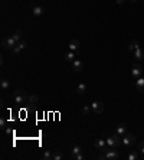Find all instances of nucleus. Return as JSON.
I'll return each instance as SVG.
<instances>
[{
    "instance_id": "dca6fc26",
    "label": "nucleus",
    "mask_w": 144,
    "mask_h": 160,
    "mask_svg": "<svg viewBox=\"0 0 144 160\" xmlns=\"http://www.w3.org/2000/svg\"><path fill=\"white\" fill-rule=\"evenodd\" d=\"M77 93H78L79 95L85 94L86 93V84H84V82H79L78 85H77Z\"/></svg>"
},
{
    "instance_id": "a878e982",
    "label": "nucleus",
    "mask_w": 144,
    "mask_h": 160,
    "mask_svg": "<svg viewBox=\"0 0 144 160\" xmlns=\"http://www.w3.org/2000/svg\"><path fill=\"white\" fill-rule=\"evenodd\" d=\"M81 152H82V149L79 146H74L71 150V154H78V153H81Z\"/></svg>"
},
{
    "instance_id": "f03ea898",
    "label": "nucleus",
    "mask_w": 144,
    "mask_h": 160,
    "mask_svg": "<svg viewBox=\"0 0 144 160\" xmlns=\"http://www.w3.org/2000/svg\"><path fill=\"white\" fill-rule=\"evenodd\" d=\"M13 98H14V101H16V104L22 105V104H26L27 102L29 95H27V93L25 91V89H16V91H14Z\"/></svg>"
},
{
    "instance_id": "9d476101",
    "label": "nucleus",
    "mask_w": 144,
    "mask_h": 160,
    "mask_svg": "<svg viewBox=\"0 0 144 160\" xmlns=\"http://www.w3.org/2000/svg\"><path fill=\"white\" fill-rule=\"evenodd\" d=\"M32 14L33 16H36V17H40V16H43L45 14V7L43 6H33L32 7Z\"/></svg>"
},
{
    "instance_id": "423d86ee",
    "label": "nucleus",
    "mask_w": 144,
    "mask_h": 160,
    "mask_svg": "<svg viewBox=\"0 0 144 160\" xmlns=\"http://www.w3.org/2000/svg\"><path fill=\"white\" fill-rule=\"evenodd\" d=\"M131 75H133L134 80L140 78V77L143 75V67H141L140 64H134V65L131 67Z\"/></svg>"
},
{
    "instance_id": "6ab92c4d",
    "label": "nucleus",
    "mask_w": 144,
    "mask_h": 160,
    "mask_svg": "<svg viewBox=\"0 0 144 160\" xmlns=\"http://www.w3.org/2000/svg\"><path fill=\"white\" fill-rule=\"evenodd\" d=\"M127 159L128 160H137L138 159V152H136V150H130V153L127 154Z\"/></svg>"
},
{
    "instance_id": "c85d7f7f",
    "label": "nucleus",
    "mask_w": 144,
    "mask_h": 160,
    "mask_svg": "<svg viewBox=\"0 0 144 160\" xmlns=\"http://www.w3.org/2000/svg\"><path fill=\"white\" fill-rule=\"evenodd\" d=\"M138 91H140L141 94H144V84H143V85H141L140 88H138Z\"/></svg>"
},
{
    "instance_id": "a211bd4d",
    "label": "nucleus",
    "mask_w": 144,
    "mask_h": 160,
    "mask_svg": "<svg viewBox=\"0 0 144 160\" xmlns=\"http://www.w3.org/2000/svg\"><path fill=\"white\" fill-rule=\"evenodd\" d=\"M140 48V45H138V40H131V43L128 45V51L130 52H134L136 49H138Z\"/></svg>"
},
{
    "instance_id": "7c9ffc66",
    "label": "nucleus",
    "mask_w": 144,
    "mask_h": 160,
    "mask_svg": "<svg viewBox=\"0 0 144 160\" xmlns=\"http://www.w3.org/2000/svg\"><path fill=\"white\" fill-rule=\"evenodd\" d=\"M131 2H133V3H136V2H137V0H131Z\"/></svg>"
},
{
    "instance_id": "f3484780",
    "label": "nucleus",
    "mask_w": 144,
    "mask_h": 160,
    "mask_svg": "<svg viewBox=\"0 0 144 160\" xmlns=\"http://www.w3.org/2000/svg\"><path fill=\"white\" fill-rule=\"evenodd\" d=\"M12 36H13L14 40L19 43L20 40H22V38H23V33H22V30H19V29H17V30H14V32H13V35H12Z\"/></svg>"
},
{
    "instance_id": "6e6552de",
    "label": "nucleus",
    "mask_w": 144,
    "mask_h": 160,
    "mask_svg": "<svg viewBox=\"0 0 144 160\" xmlns=\"http://www.w3.org/2000/svg\"><path fill=\"white\" fill-rule=\"evenodd\" d=\"M26 42H25V40H20L19 43H17V45H16V46L13 48V49H12V55H13V56H16V55H19L20 52H22V51H25V49H26Z\"/></svg>"
},
{
    "instance_id": "bb28decb",
    "label": "nucleus",
    "mask_w": 144,
    "mask_h": 160,
    "mask_svg": "<svg viewBox=\"0 0 144 160\" xmlns=\"http://www.w3.org/2000/svg\"><path fill=\"white\" fill-rule=\"evenodd\" d=\"M137 150H138V152H140L141 154H144V141H140V143H138Z\"/></svg>"
},
{
    "instance_id": "2eb2a0df",
    "label": "nucleus",
    "mask_w": 144,
    "mask_h": 160,
    "mask_svg": "<svg viewBox=\"0 0 144 160\" xmlns=\"http://www.w3.org/2000/svg\"><path fill=\"white\" fill-rule=\"evenodd\" d=\"M133 53H134V58H136L137 61H143L144 59V51L141 49V48L136 49V51H134Z\"/></svg>"
},
{
    "instance_id": "aec40b11",
    "label": "nucleus",
    "mask_w": 144,
    "mask_h": 160,
    "mask_svg": "<svg viewBox=\"0 0 144 160\" xmlns=\"http://www.w3.org/2000/svg\"><path fill=\"white\" fill-rule=\"evenodd\" d=\"M0 87H2V89L3 91H6V89H9V87H10V82H9V80H3L0 81Z\"/></svg>"
},
{
    "instance_id": "20e7f679",
    "label": "nucleus",
    "mask_w": 144,
    "mask_h": 160,
    "mask_svg": "<svg viewBox=\"0 0 144 160\" xmlns=\"http://www.w3.org/2000/svg\"><path fill=\"white\" fill-rule=\"evenodd\" d=\"M134 143H136V136L133 133H127L124 137H123V144H124V147H127V149H131Z\"/></svg>"
},
{
    "instance_id": "5701e85b",
    "label": "nucleus",
    "mask_w": 144,
    "mask_h": 160,
    "mask_svg": "<svg viewBox=\"0 0 144 160\" xmlns=\"http://www.w3.org/2000/svg\"><path fill=\"white\" fill-rule=\"evenodd\" d=\"M38 95H35V94H32V95H29V98H27V102L29 104H35V102H38Z\"/></svg>"
},
{
    "instance_id": "c756f323",
    "label": "nucleus",
    "mask_w": 144,
    "mask_h": 160,
    "mask_svg": "<svg viewBox=\"0 0 144 160\" xmlns=\"http://www.w3.org/2000/svg\"><path fill=\"white\" fill-rule=\"evenodd\" d=\"M115 2H117L118 5H123V3H124V0H115Z\"/></svg>"
},
{
    "instance_id": "9b49d317",
    "label": "nucleus",
    "mask_w": 144,
    "mask_h": 160,
    "mask_svg": "<svg viewBox=\"0 0 144 160\" xmlns=\"http://www.w3.org/2000/svg\"><path fill=\"white\" fill-rule=\"evenodd\" d=\"M72 69L75 71V72H81V71H84V64H82V61L79 59H75L72 62Z\"/></svg>"
},
{
    "instance_id": "39448f33",
    "label": "nucleus",
    "mask_w": 144,
    "mask_h": 160,
    "mask_svg": "<svg viewBox=\"0 0 144 160\" xmlns=\"http://www.w3.org/2000/svg\"><path fill=\"white\" fill-rule=\"evenodd\" d=\"M104 153V152H102ZM121 157L120 153L117 152V149H108L107 152H105V160H118Z\"/></svg>"
},
{
    "instance_id": "4468645a",
    "label": "nucleus",
    "mask_w": 144,
    "mask_h": 160,
    "mask_svg": "<svg viewBox=\"0 0 144 160\" xmlns=\"http://www.w3.org/2000/svg\"><path fill=\"white\" fill-rule=\"evenodd\" d=\"M77 56H78V52H74V51H68L65 53V59L68 62H74V61L77 59Z\"/></svg>"
},
{
    "instance_id": "f257e3e1",
    "label": "nucleus",
    "mask_w": 144,
    "mask_h": 160,
    "mask_svg": "<svg viewBox=\"0 0 144 160\" xmlns=\"http://www.w3.org/2000/svg\"><path fill=\"white\" fill-rule=\"evenodd\" d=\"M105 141H107V146L110 147V149H118L120 144L123 143V137H121L120 134L114 133L112 136H108V137L105 139Z\"/></svg>"
},
{
    "instance_id": "412c9836",
    "label": "nucleus",
    "mask_w": 144,
    "mask_h": 160,
    "mask_svg": "<svg viewBox=\"0 0 144 160\" xmlns=\"http://www.w3.org/2000/svg\"><path fill=\"white\" fill-rule=\"evenodd\" d=\"M52 157H53V152H51V150H46L45 153L42 154L43 160H52Z\"/></svg>"
},
{
    "instance_id": "b1692460",
    "label": "nucleus",
    "mask_w": 144,
    "mask_h": 160,
    "mask_svg": "<svg viewBox=\"0 0 144 160\" xmlns=\"http://www.w3.org/2000/svg\"><path fill=\"white\" fill-rule=\"evenodd\" d=\"M71 159L72 160H84V154L82 153H78V154H71Z\"/></svg>"
},
{
    "instance_id": "0eeeda50",
    "label": "nucleus",
    "mask_w": 144,
    "mask_h": 160,
    "mask_svg": "<svg viewBox=\"0 0 144 160\" xmlns=\"http://www.w3.org/2000/svg\"><path fill=\"white\" fill-rule=\"evenodd\" d=\"M94 147L97 149V150H101V152H107L110 147L107 146V141H105V139H98V140H95V143H94Z\"/></svg>"
},
{
    "instance_id": "f8f14e48",
    "label": "nucleus",
    "mask_w": 144,
    "mask_h": 160,
    "mask_svg": "<svg viewBox=\"0 0 144 160\" xmlns=\"http://www.w3.org/2000/svg\"><path fill=\"white\" fill-rule=\"evenodd\" d=\"M68 49L79 53V40L78 39H72L71 42H69V45H68Z\"/></svg>"
},
{
    "instance_id": "393cba45",
    "label": "nucleus",
    "mask_w": 144,
    "mask_h": 160,
    "mask_svg": "<svg viewBox=\"0 0 144 160\" xmlns=\"http://www.w3.org/2000/svg\"><path fill=\"white\" fill-rule=\"evenodd\" d=\"M89 111H92V108L89 105H84L82 108H81V113L84 114V115H86V114L89 113Z\"/></svg>"
},
{
    "instance_id": "ddd939ff",
    "label": "nucleus",
    "mask_w": 144,
    "mask_h": 160,
    "mask_svg": "<svg viewBox=\"0 0 144 160\" xmlns=\"http://www.w3.org/2000/svg\"><path fill=\"white\" fill-rule=\"evenodd\" d=\"M117 134H120L121 137H124L125 134H127V124L125 123H121V124H118L117 126Z\"/></svg>"
},
{
    "instance_id": "cd10ccee",
    "label": "nucleus",
    "mask_w": 144,
    "mask_h": 160,
    "mask_svg": "<svg viewBox=\"0 0 144 160\" xmlns=\"http://www.w3.org/2000/svg\"><path fill=\"white\" fill-rule=\"evenodd\" d=\"M0 128H2V130H6V120H5V118L0 120Z\"/></svg>"
},
{
    "instance_id": "7ed1b4c3",
    "label": "nucleus",
    "mask_w": 144,
    "mask_h": 160,
    "mask_svg": "<svg viewBox=\"0 0 144 160\" xmlns=\"http://www.w3.org/2000/svg\"><path fill=\"white\" fill-rule=\"evenodd\" d=\"M16 45H17V42L14 40V38L12 36V35L2 39V48H3V49H10V51H12Z\"/></svg>"
},
{
    "instance_id": "4be33fe9",
    "label": "nucleus",
    "mask_w": 144,
    "mask_h": 160,
    "mask_svg": "<svg viewBox=\"0 0 144 160\" xmlns=\"http://www.w3.org/2000/svg\"><path fill=\"white\" fill-rule=\"evenodd\" d=\"M62 159H64V154H62V152H59V150H55V152H53L52 160H62Z\"/></svg>"
},
{
    "instance_id": "1a4fd4ad",
    "label": "nucleus",
    "mask_w": 144,
    "mask_h": 160,
    "mask_svg": "<svg viewBox=\"0 0 144 160\" xmlns=\"http://www.w3.org/2000/svg\"><path fill=\"white\" fill-rule=\"evenodd\" d=\"M91 108L95 114H102V111H104V104H102L101 101H94L91 104Z\"/></svg>"
}]
</instances>
